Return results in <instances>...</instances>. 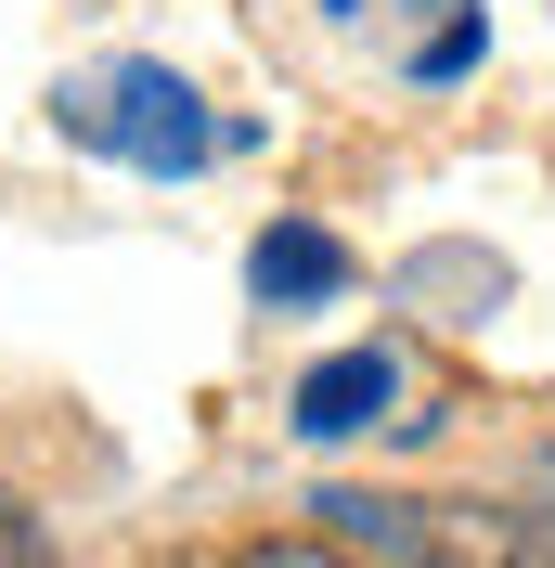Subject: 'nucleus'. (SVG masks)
<instances>
[{
    "label": "nucleus",
    "instance_id": "obj_1",
    "mask_svg": "<svg viewBox=\"0 0 555 568\" xmlns=\"http://www.w3.org/2000/svg\"><path fill=\"white\" fill-rule=\"evenodd\" d=\"M336 542H362L375 568H555L517 504H414V491H336L323 504Z\"/></svg>",
    "mask_w": 555,
    "mask_h": 568
},
{
    "label": "nucleus",
    "instance_id": "obj_2",
    "mask_svg": "<svg viewBox=\"0 0 555 568\" xmlns=\"http://www.w3.org/2000/svg\"><path fill=\"white\" fill-rule=\"evenodd\" d=\"M65 130L104 142V155H130V169H208L220 155L194 78H169V65H104L91 91H65Z\"/></svg>",
    "mask_w": 555,
    "mask_h": 568
},
{
    "label": "nucleus",
    "instance_id": "obj_3",
    "mask_svg": "<svg viewBox=\"0 0 555 568\" xmlns=\"http://www.w3.org/2000/svg\"><path fill=\"white\" fill-rule=\"evenodd\" d=\"M387 400H401V349H336L297 375V439H362Z\"/></svg>",
    "mask_w": 555,
    "mask_h": 568
},
{
    "label": "nucleus",
    "instance_id": "obj_4",
    "mask_svg": "<svg viewBox=\"0 0 555 568\" xmlns=\"http://www.w3.org/2000/svg\"><path fill=\"white\" fill-rule=\"evenodd\" d=\"M245 284H259L272 311H323V297L349 284V246L323 233V220H272V233L245 246Z\"/></svg>",
    "mask_w": 555,
    "mask_h": 568
},
{
    "label": "nucleus",
    "instance_id": "obj_5",
    "mask_svg": "<svg viewBox=\"0 0 555 568\" xmlns=\"http://www.w3.org/2000/svg\"><path fill=\"white\" fill-rule=\"evenodd\" d=\"M233 568H375L362 542H336V530H259Z\"/></svg>",
    "mask_w": 555,
    "mask_h": 568
},
{
    "label": "nucleus",
    "instance_id": "obj_6",
    "mask_svg": "<svg viewBox=\"0 0 555 568\" xmlns=\"http://www.w3.org/2000/svg\"><path fill=\"white\" fill-rule=\"evenodd\" d=\"M0 568H65V556H52V530L27 517V491H0Z\"/></svg>",
    "mask_w": 555,
    "mask_h": 568
},
{
    "label": "nucleus",
    "instance_id": "obj_7",
    "mask_svg": "<svg viewBox=\"0 0 555 568\" xmlns=\"http://www.w3.org/2000/svg\"><path fill=\"white\" fill-rule=\"evenodd\" d=\"M517 517H529V530H543V556H555V453L529 465V504H517Z\"/></svg>",
    "mask_w": 555,
    "mask_h": 568
}]
</instances>
